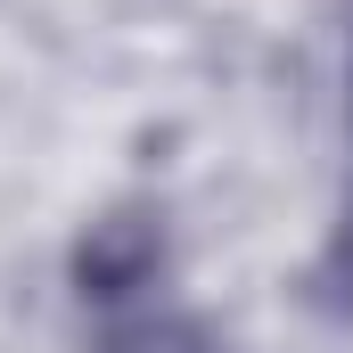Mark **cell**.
Instances as JSON below:
<instances>
[{
	"instance_id": "cell-1",
	"label": "cell",
	"mask_w": 353,
	"mask_h": 353,
	"mask_svg": "<svg viewBox=\"0 0 353 353\" xmlns=\"http://www.w3.org/2000/svg\"><path fill=\"white\" fill-rule=\"evenodd\" d=\"M99 353H205V329L181 312H132L99 337Z\"/></svg>"
},
{
	"instance_id": "cell-2",
	"label": "cell",
	"mask_w": 353,
	"mask_h": 353,
	"mask_svg": "<svg viewBox=\"0 0 353 353\" xmlns=\"http://www.w3.org/2000/svg\"><path fill=\"white\" fill-rule=\"evenodd\" d=\"M345 123H353V107H345ZM321 288H329V304H345V312H353V165H345V205H337V230H329Z\"/></svg>"
}]
</instances>
